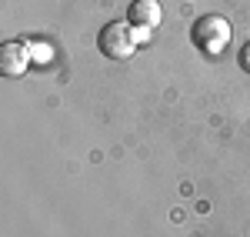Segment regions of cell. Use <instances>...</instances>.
<instances>
[{"label": "cell", "instance_id": "1", "mask_svg": "<svg viewBox=\"0 0 250 237\" xmlns=\"http://www.w3.org/2000/svg\"><path fill=\"white\" fill-rule=\"evenodd\" d=\"M230 34H233L230 20L220 17V14H204V17L193 20V27H190V40L207 57H220L227 50V43H230Z\"/></svg>", "mask_w": 250, "mask_h": 237}, {"label": "cell", "instance_id": "2", "mask_svg": "<svg viewBox=\"0 0 250 237\" xmlns=\"http://www.w3.org/2000/svg\"><path fill=\"white\" fill-rule=\"evenodd\" d=\"M137 30L130 20H110L104 30H100V37H97V47H100V54L110 60H127L130 54L137 50Z\"/></svg>", "mask_w": 250, "mask_h": 237}, {"label": "cell", "instance_id": "3", "mask_svg": "<svg viewBox=\"0 0 250 237\" xmlns=\"http://www.w3.org/2000/svg\"><path fill=\"white\" fill-rule=\"evenodd\" d=\"M27 67H30V50H27V43H3V50H0V70H3V77H20V74H27Z\"/></svg>", "mask_w": 250, "mask_h": 237}, {"label": "cell", "instance_id": "4", "mask_svg": "<svg viewBox=\"0 0 250 237\" xmlns=\"http://www.w3.org/2000/svg\"><path fill=\"white\" fill-rule=\"evenodd\" d=\"M160 17H164V10H160L157 0H134L130 10H127V20L134 27H144V30H154L157 23H160Z\"/></svg>", "mask_w": 250, "mask_h": 237}, {"label": "cell", "instance_id": "5", "mask_svg": "<svg viewBox=\"0 0 250 237\" xmlns=\"http://www.w3.org/2000/svg\"><path fill=\"white\" fill-rule=\"evenodd\" d=\"M240 67L250 70V43H244V50H240Z\"/></svg>", "mask_w": 250, "mask_h": 237}]
</instances>
